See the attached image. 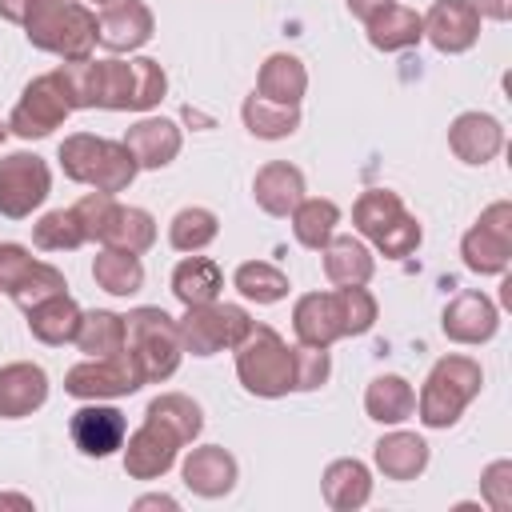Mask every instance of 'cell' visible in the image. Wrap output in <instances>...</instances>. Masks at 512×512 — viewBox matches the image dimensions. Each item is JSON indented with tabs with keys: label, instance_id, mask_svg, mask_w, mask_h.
Masks as SVG:
<instances>
[{
	"label": "cell",
	"instance_id": "1",
	"mask_svg": "<svg viewBox=\"0 0 512 512\" xmlns=\"http://www.w3.org/2000/svg\"><path fill=\"white\" fill-rule=\"evenodd\" d=\"M56 160L72 184H88L92 192H108V196L124 192L140 172L136 156L124 148V140H108V136H92V132L64 136Z\"/></svg>",
	"mask_w": 512,
	"mask_h": 512
},
{
	"label": "cell",
	"instance_id": "2",
	"mask_svg": "<svg viewBox=\"0 0 512 512\" xmlns=\"http://www.w3.org/2000/svg\"><path fill=\"white\" fill-rule=\"evenodd\" d=\"M24 36L60 60H88L96 52V12L84 0H32Z\"/></svg>",
	"mask_w": 512,
	"mask_h": 512
},
{
	"label": "cell",
	"instance_id": "3",
	"mask_svg": "<svg viewBox=\"0 0 512 512\" xmlns=\"http://www.w3.org/2000/svg\"><path fill=\"white\" fill-rule=\"evenodd\" d=\"M484 388V368L472 356H440L428 376L424 388L416 396V416L424 428H452L464 408L480 396Z\"/></svg>",
	"mask_w": 512,
	"mask_h": 512
},
{
	"label": "cell",
	"instance_id": "4",
	"mask_svg": "<svg viewBox=\"0 0 512 512\" xmlns=\"http://www.w3.org/2000/svg\"><path fill=\"white\" fill-rule=\"evenodd\" d=\"M232 352H236V376H240L244 392L260 396V400H280V396L296 392L292 348L284 344V336L276 328L252 320L248 336Z\"/></svg>",
	"mask_w": 512,
	"mask_h": 512
},
{
	"label": "cell",
	"instance_id": "5",
	"mask_svg": "<svg viewBox=\"0 0 512 512\" xmlns=\"http://www.w3.org/2000/svg\"><path fill=\"white\" fill-rule=\"evenodd\" d=\"M124 348L132 352L144 384H160L168 376H176L184 344H180V328L164 308H132L124 316Z\"/></svg>",
	"mask_w": 512,
	"mask_h": 512
},
{
	"label": "cell",
	"instance_id": "6",
	"mask_svg": "<svg viewBox=\"0 0 512 512\" xmlns=\"http://www.w3.org/2000/svg\"><path fill=\"white\" fill-rule=\"evenodd\" d=\"M176 328H180L184 352H192V356H216V352H224V348L232 352V348L248 336L252 316H248L240 304H220V300H212V304L184 308V316L176 320Z\"/></svg>",
	"mask_w": 512,
	"mask_h": 512
},
{
	"label": "cell",
	"instance_id": "7",
	"mask_svg": "<svg viewBox=\"0 0 512 512\" xmlns=\"http://www.w3.org/2000/svg\"><path fill=\"white\" fill-rule=\"evenodd\" d=\"M72 112H76V108H72V100H68L60 76H56V72H44V76H36V80L24 84V92H20V100H16L12 116H8V132L20 136V140H44V136H52Z\"/></svg>",
	"mask_w": 512,
	"mask_h": 512
},
{
	"label": "cell",
	"instance_id": "8",
	"mask_svg": "<svg viewBox=\"0 0 512 512\" xmlns=\"http://www.w3.org/2000/svg\"><path fill=\"white\" fill-rule=\"evenodd\" d=\"M464 268L476 276H504L512 264V204L496 200L480 212V220L460 240Z\"/></svg>",
	"mask_w": 512,
	"mask_h": 512
},
{
	"label": "cell",
	"instance_id": "9",
	"mask_svg": "<svg viewBox=\"0 0 512 512\" xmlns=\"http://www.w3.org/2000/svg\"><path fill=\"white\" fill-rule=\"evenodd\" d=\"M136 388H144V376L128 348L112 356H88L64 372V392L76 400H116V396H132Z\"/></svg>",
	"mask_w": 512,
	"mask_h": 512
},
{
	"label": "cell",
	"instance_id": "10",
	"mask_svg": "<svg viewBox=\"0 0 512 512\" xmlns=\"http://www.w3.org/2000/svg\"><path fill=\"white\" fill-rule=\"evenodd\" d=\"M52 192L48 160L36 152H8L0 160V216L28 220Z\"/></svg>",
	"mask_w": 512,
	"mask_h": 512
},
{
	"label": "cell",
	"instance_id": "11",
	"mask_svg": "<svg viewBox=\"0 0 512 512\" xmlns=\"http://www.w3.org/2000/svg\"><path fill=\"white\" fill-rule=\"evenodd\" d=\"M152 32H156V16L144 0H108L96 12V44L108 48L112 56L144 48Z\"/></svg>",
	"mask_w": 512,
	"mask_h": 512
},
{
	"label": "cell",
	"instance_id": "12",
	"mask_svg": "<svg viewBox=\"0 0 512 512\" xmlns=\"http://www.w3.org/2000/svg\"><path fill=\"white\" fill-rule=\"evenodd\" d=\"M180 448L184 444H180L176 432H168L164 424H156V420L144 416V424L124 436V448H120L124 452V472L132 480H160L176 464Z\"/></svg>",
	"mask_w": 512,
	"mask_h": 512
},
{
	"label": "cell",
	"instance_id": "13",
	"mask_svg": "<svg viewBox=\"0 0 512 512\" xmlns=\"http://www.w3.org/2000/svg\"><path fill=\"white\" fill-rule=\"evenodd\" d=\"M68 436H72V444H76L84 456L104 460V456H112V452L124 448L128 420H124V412L112 408V404L84 400V408H76L72 420H68Z\"/></svg>",
	"mask_w": 512,
	"mask_h": 512
},
{
	"label": "cell",
	"instance_id": "14",
	"mask_svg": "<svg viewBox=\"0 0 512 512\" xmlns=\"http://www.w3.org/2000/svg\"><path fill=\"white\" fill-rule=\"evenodd\" d=\"M180 480H184V488H188L192 496H200V500H220V496H228V492L236 488L240 464H236V456H232L228 448H220V444H200V448H192V452L184 456Z\"/></svg>",
	"mask_w": 512,
	"mask_h": 512
},
{
	"label": "cell",
	"instance_id": "15",
	"mask_svg": "<svg viewBox=\"0 0 512 512\" xmlns=\"http://www.w3.org/2000/svg\"><path fill=\"white\" fill-rule=\"evenodd\" d=\"M424 40L444 56H460L480 40V12L468 0H432L424 12Z\"/></svg>",
	"mask_w": 512,
	"mask_h": 512
},
{
	"label": "cell",
	"instance_id": "16",
	"mask_svg": "<svg viewBox=\"0 0 512 512\" xmlns=\"http://www.w3.org/2000/svg\"><path fill=\"white\" fill-rule=\"evenodd\" d=\"M440 328L452 344H488L500 328V308L484 292H460L444 304Z\"/></svg>",
	"mask_w": 512,
	"mask_h": 512
},
{
	"label": "cell",
	"instance_id": "17",
	"mask_svg": "<svg viewBox=\"0 0 512 512\" xmlns=\"http://www.w3.org/2000/svg\"><path fill=\"white\" fill-rule=\"evenodd\" d=\"M448 148L464 164H488L504 148V124L488 112H460L448 124Z\"/></svg>",
	"mask_w": 512,
	"mask_h": 512
},
{
	"label": "cell",
	"instance_id": "18",
	"mask_svg": "<svg viewBox=\"0 0 512 512\" xmlns=\"http://www.w3.org/2000/svg\"><path fill=\"white\" fill-rule=\"evenodd\" d=\"M48 400V372L32 360H12L0 368V420H20L44 408Z\"/></svg>",
	"mask_w": 512,
	"mask_h": 512
},
{
	"label": "cell",
	"instance_id": "19",
	"mask_svg": "<svg viewBox=\"0 0 512 512\" xmlns=\"http://www.w3.org/2000/svg\"><path fill=\"white\" fill-rule=\"evenodd\" d=\"M124 148L136 156L140 168H168L180 156L184 136H180L176 120H168V116H140L124 132Z\"/></svg>",
	"mask_w": 512,
	"mask_h": 512
},
{
	"label": "cell",
	"instance_id": "20",
	"mask_svg": "<svg viewBox=\"0 0 512 512\" xmlns=\"http://www.w3.org/2000/svg\"><path fill=\"white\" fill-rule=\"evenodd\" d=\"M364 32H368V44L376 52H404V48H416L424 40V16L408 4H384L376 16L364 20Z\"/></svg>",
	"mask_w": 512,
	"mask_h": 512
},
{
	"label": "cell",
	"instance_id": "21",
	"mask_svg": "<svg viewBox=\"0 0 512 512\" xmlns=\"http://www.w3.org/2000/svg\"><path fill=\"white\" fill-rule=\"evenodd\" d=\"M304 192H308L304 172L288 160H268L252 180V196L268 216H288L304 200Z\"/></svg>",
	"mask_w": 512,
	"mask_h": 512
},
{
	"label": "cell",
	"instance_id": "22",
	"mask_svg": "<svg viewBox=\"0 0 512 512\" xmlns=\"http://www.w3.org/2000/svg\"><path fill=\"white\" fill-rule=\"evenodd\" d=\"M320 488H324V504L332 512H356V508H364L372 500V472H368L364 460L340 456V460H332L324 468Z\"/></svg>",
	"mask_w": 512,
	"mask_h": 512
},
{
	"label": "cell",
	"instance_id": "23",
	"mask_svg": "<svg viewBox=\"0 0 512 512\" xmlns=\"http://www.w3.org/2000/svg\"><path fill=\"white\" fill-rule=\"evenodd\" d=\"M428 440L424 436H416V432H388V436H380L376 440V448H372V460H376V468L384 472V480H416L424 468H428Z\"/></svg>",
	"mask_w": 512,
	"mask_h": 512
},
{
	"label": "cell",
	"instance_id": "24",
	"mask_svg": "<svg viewBox=\"0 0 512 512\" xmlns=\"http://www.w3.org/2000/svg\"><path fill=\"white\" fill-rule=\"evenodd\" d=\"M24 316H28V332H32L40 344L60 348V344L76 340V328H80V316H84V312H80V304H76L68 292H56V296L32 304Z\"/></svg>",
	"mask_w": 512,
	"mask_h": 512
},
{
	"label": "cell",
	"instance_id": "25",
	"mask_svg": "<svg viewBox=\"0 0 512 512\" xmlns=\"http://www.w3.org/2000/svg\"><path fill=\"white\" fill-rule=\"evenodd\" d=\"M292 332L300 344H316V348H332L336 340H344L332 308V292H304L292 304Z\"/></svg>",
	"mask_w": 512,
	"mask_h": 512
},
{
	"label": "cell",
	"instance_id": "26",
	"mask_svg": "<svg viewBox=\"0 0 512 512\" xmlns=\"http://www.w3.org/2000/svg\"><path fill=\"white\" fill-rule=\"evenodd\" d=\"M100 244L104 248H120V252H148L156 244V220L152 212L136 208V204H112L108 220L100 228Z\"/></svg>",
	"mask_w": 512,
	"mask_h": 512
},
{
	"label": "cell",
	"instance_id": "27",
	"mask_svg": "<svg viewBox=\"0 0 512 512\" xmlns=\"http://www.w3.org/2000/svg\"><path fill=\"white\" fill-rule=\"evenodd\" d=\"M220 288H224V272H220V264L208 260V256L188 252V256L172 268V296H176L184 308L220 300Z\"/></svg>",
	"mask_w": 512,
	"mask_h": 512
},
{
	"label": "cell",
	"instance_id": "28",
	"mask_svg": "<svg viewBox=\"0 0 512 512\" xmlns=\"http://www.w3.org/2000/svg\"><path fill=\"white\" fill-rule=\"evenodd\" d=\"M304 92H308V68H304L292 52H272V56L260 64L256 96L276 100V104H300Z\"/></svg>",
	"mask_w": 512,
	"mask_h": 512
},
{
	"label": "cell",
	"instance_id": "29",
	"mask_svg": "<svg viewBox=\"0 0 512 512\" xmlns=\"http://www.w3.org/2000/svg\"><path fill=\"white\" fill-rule=\"evenodd\" d=\"M132 100H136L132 60H120V56L96 60V56H92V108L132 112Z\"/></svg>",
	"mask_w": 512,
	"mask_h": 512
},
{
	"label": "cell",
	"instance_id": "30",
	"mask_svg": "<svg viewBox=\"0 0 512 512\" xmlns=\"http://www.w3.org/2000/svg\"><path fill=\"white\" fill-rule=\"evenodd\" d=\"M320 256H324V276L332 284H368L376 272L372 248L360 236H332L320 248Z\"/></svg>",
	"mask_w": 512,
	"mask_h": 512
},
{
	"label": "cell",
	"instance_id": "31",
	"mask_svg": "<svg viewBox=\"0 0 512 512\" xmlns=\"http://www.w3.org/2000/svg\"><path fill=\"white\" fill-rule=\"evenodd\" d=\"M364 412L376 424H404L416 412V388L404 376L384 372L364 388Z\"/></svg>",
	"mask_w": 512,
	"mask_h": 512
},
{
	"label": "cell",
	"instance_id": "32",
	"mask_svg": "<svg viewBox=\"0 0 512 512\" xmlns=\"http://www.w3.org/2000/svg\"><path fill=\"white\" fill-rule=\"evenodd\" d=\"M240 120L256 140H284L300 128V104H276V100H264L252 92L240 104Z\"/></svg>",
	"mask_w": 512,
	"mask_h": 512
},
{
	"label": "cell",
	"instance_id": "33",
	"mask_svg": "<svg viewBox=\"0 0 512 512\" xmlns=\"http://www.w3.org/2000/svg\"><path fill=\"white\" fill-rule=\"evenodd\" d=\"M92 280L96 288H104L108 296H136L144 288V264L136 252H120V248H100L92 260Z\"/></svg>",
	"mask_w": 512,
	"mask_h": 512
},
{
	"label": "cell",
	"instance_id": "34",
	"mask_svg": "<svg viewBox=\"0 0 512 512\" xmlns=\"http://www.w3.org/2000/svg\"><path fill=\"white\" fill-rule=\"evenodd\" d=\"M288 216H292V236L312 252H320L336 236V224H340L336 200H324V196H304Z\"/></svg>",
	"mask_w": 512,
	"mask_h": 512
},
{
	"label": "cell",
	"instance_id": "35",
	"mask_svg": "<svg viewBox=\"0 0 512 512\" xmlns=\"http://www.w3.org/2000/svg\"><path fill=\"white\" fill-rule=\"evenodd\" d=\"M144 416L156 420V424H164L168 432H176L180 444H192V440L200 436V428H204L200 404H196L192 396H184V392H160L156 400H148Z\"/></svg>",
	"mask_w": 512,
	"mask_h": 512
},
{
	"label": "cell",
	"instance_id": "36",
	"mask_svg": "<svg viewBox=\"0 0 512 512\" xmlns=\"http://www.w3.org/2000/svg\"><path fill=\"white\" fill-rule=\"evenodd\" d=\"M404 212H408V208H404V200H400L392 188H368V192H360L356 204H352V224H356V232H360L364 240H376V236H380L384 228H392Z\"/></svg>",
	"mask_w": 512,
	"mask_h": 512
},
{
	"label": "cell",
	"instance_id": "37",
	"mask_svg": "<svg viewBox=\"0 0 512 512\" xmlns=\"http://www.w3.org/2000/svg\"><path fill=\"white\" fill-rule=\"evenodd\" d=\"M220 236V220H216V212L212 208H200V204H188V208H180L176 216H172V224H168V244L176 248V252H204L212 240Z\"/></svg>",
	"mask_w": 512,
	"mask_h": 512
},
{
	"label": "cell",
	"instance_id": "38",
	"mask_svg": "<svg viewBox=\"0 0 512 512\" xmlns=\"http://www.w3.org/2000/svg\"><path fill=\"white\" fill-rule=\"evenodd\" d=\"M232 284L244 300H256V304H280L288 296V276L268 260H244L232 272Z\"/></svg>",
	"mask_w": 512,
	"mask_h": 512
},
{
	"label": "cell",
	"instance_id": "39",
	"mask_svg": "<svg viewBox=\"0 0 512 512\" xmlns=\"http://www.w3.org/2000/svg\"><path fill=\"white\" fill-rule=\"evenodd\" d=\"M332 308H336V320H340L344 336H364L380 316V304L364 284H336L332 288Z\"/></svg>",
	"mask_w": 512,
	"mask_h": 512
},
{
	"label": "cell",
	"instance_id": "40",
	"mask_svg": "<svg viewBox=\"0 0 512 512\" xmlns=\"http://www.w3.org/2000/svg\"><path fill=\"white\" fill-rule=\"evenodd\" d=\"M76 348L88 352V356H112L124 348V316L120 312H108V308H96V312H84L80 316V328H76Z\"/></svg>",
	"mask_w": 512,
	"mask_h": 512
},
{
	"label": "cell",
	"instance_id": "41",
	"mask_svg": "<svg viewBox=\"0 0 512 512\" xmlns=\"http://www.w3.org/2000/svg\"><path fill=\"white\" fill-rule=\"evenodd\" d=\"M32 244L44 252H72V248L88 244V236L72 208H52L32 224Z\"/></svg>",
	"mask_w": 512,
	"mask_h": 512
},
{
	"label": "cell",
	"instance_id": "42",
	"mask_svg": "<svg viewBox=\"0 0 512 512\" xmlns=\"http://www.w3.org/2000/svg\"><path fill=\"white\" fill-rule=\"evenodd\" d=\"M292 372H296V392H316L332 376V356L328 348L316 344H296L292 348Z\"/></svg>",
	"mask_w": 512,
	"mask_h": 512
},
{
	"label": "cell",
	"instance_id": "43",
	"mask_svg": "<svg viewBox=\"0 0 512 512\" xmlns=\"http://www.w3.org/2000/svg\"><path fill=\"white\" fill-rule=\"evenodd\" d=\"M132 76H136V100H132V112H152L164 92H168V76L160 68V60L152 56H132Z\"/></svg>",
	"mask_w": 512,
	"mask_h": 512
},
{
	"label": "cell",
	"instance_id": "44",
	"mask_svg": "<svg viewBox=\"0 0 512 512\" xmlns=\"http://www.w3.org/2000/svg\"><path fill=\"white\" fill-rule=\"evenodd\" d=\"M56 292H68L64 272H60V268H52V264H44V260H36V268H32V272H28V280L12 292V300L28 312L32 304H40V300H48V296H56Z\"/></svg>",
	"mask_w": 512,
	"mask_h": 512
},
{
	"label": "cell",
	"instance_id": "45",
	"mask_svg": "<svg viewBox=\"0 0 512 512\" xmlns=\"http://www.w3.org/2000/svg\"><path fill=\"white\" fill-rule=\"evenodd\" d=\"M420 240H424V228H420V220L412 216V212H404L392 228H384L372 244H376V252H384L388 260H404V256H412L416 248H420Z\"/></svg>",
	"mask_w": 512,
	"mask_h": 512
},
{
	"label": "cell",
	"instance_id": "46",
	"mask_svg": "<svg viewBox=\"0 0 512 512\" xmlns=\"http://www.w3.org/2000/svg\"><path fill=\"white\" fill-rule=\"evenodd\" d=\"M480 496L492 512H508L512 508V460H492L480 476Z\"/></svg>",
	"mask_w": 512,
	"mask_h": 512
},
{
	"label": "cell",
	"instance_id": "47",
	"mask_svg": "<svg viewBox=\"0 0 512 512\" xmlns=\"http://www.w3.org/2000/svg\"><path fill=\"white\" fill-rule=\"evenodd\" d=\"M36 268V256L24 248V244H0V292H16L24 280H28V272Z\"/></svg>",
	"mask_w": 512,
	"mask_h": 512
},
{
	"label": "cell",
	"instance_id": "48",
	"mask_svg": "<svg viewBox=\"0 0 512 512\" xmlns=\"http://www.w3.org/2000/svg\"><path fill=\"white\" fill-rule=\"evenodd\" d=\"M112 204H116V196H108V192H84L72 204V212H76V220H80V228H84L88 240H100V228H104Z\"/></svg>",
	"mask_w": 512,
	"mask_h": 512
},
{
	"label": "cell",
	"instance_id": "49",
	"mask_svg": "<svg viewBox=\"0 0 512 512\" xmlns=\"http://www.w3.org/2000/svg\"><path fill=\"white\" fill-rule=\"evenodd\" d=\"M476 12H480V20H496V24H504L508 16H512V0H468Z\"/></svg>",
	"mask_w": 512,
	"mask_h": 512
},
{
	"label": "cell",
	"instance_id": "50",
	"mask_svg": "<svg viewBox=\"0 0 512 512\" xmlns=\"http://www.w3.org/2000/svg\"><path fill=\"white\" fill-rule=\"evenodd\" d=\"M132 508H136V512H144V508H168V512H176L180 500H176V496H164V492H148V496H140Z\"/></svg>",
	"mask_w": 512,
	"mask_h": 512
},
{
	"label": "cell",
	"instance_id": "51",
	"mask_svg": "<svg viewBox=\"0 0 512 512\" xmlns=\"http://www.w3.org/2000/svg\"><path fill=\"white\" fill-rule=\"evenodd\" d=\"M28 8H32V0H0V20H8V24H24Z\"/></svg>",
	"mask_w": 512,
	"mask_h": 512
},
{
	"label": "cell",
	"instance_id": "52",
	"mask_svg": "<svg viewBox=\"0 0 512 512\" xmlns=\"http://www.w3.org/2000/svg\"><path fill=\"white\" fill-rule=\"evenodd\" d=\"M348 4V12L356 16V20H368V16H376L384 4H392V0H344Z\"/></svg>",
	"mask_w": 512,
	"mask_h": 512
},
{
	"label": "cell",
	"instance_id": "53",
	"mask_svg": "<svg viewBox=\"0 0 512 512\" xmlns=\"http://www.w3.org/2000/svg\"><path fill=\"white\" fill-rule=\"evenodd\" d=\"M0 504H16V508H32V496H24V492H0Z\"/></svg>",
	"mask_w": 512,
	"mask_h": 512
},
{
	"label": "cell",
	"instance_id": "54",
	"mask_svg": "<svg viewBox=\"0 0 512 512\" xmlns=\"http://www.w3.org/2000/svg\"><path fill=\"white\" fill-rule=\"evenodd\" d=\"M4 136H8V120H0V144H4Z\"/></svg>",
	"mask_w": 512,
	"mask_h": 512
},
{
	"label": "cell",
	"instance_id": "55",
	"mask_svg": "<svg viewBox=\"0 0 512 512\" xmlns=\"http://www.w3.org/2000/svg\"><path fill=\"white\" fill-rule=\"evenodd\" d=\"M92 4H108V0H92Z\"/></svg>",
	"mask_w": 512,
	"mask_h": 512
}]
</instances>
